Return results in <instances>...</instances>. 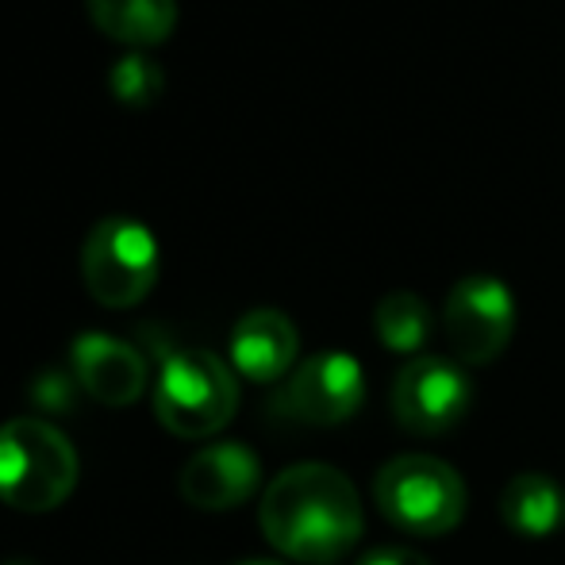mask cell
Listing matches in <instances>:
<instances>
[{
  "label": "cell",
  "instance_id": "obj_1",
  "mask_svg": "<svg viewBox=\"0 0 565 565\" xmlns=\"http://www.w3.org/2000/svg\"><path fill=\"white\" fill-rule=\"evenodd\" d=\"M258 523L269 546L289 562L335 565L362 539L365 515L347 473L323 461H300L262 492Z\"/></svg>",
  "mask_w": 565,
  "mask_h": 565
},
{
  "label": "cell",
  "instance_id": "obj_2",
  "mask_svg": "<svg viewBox=\"0 0 565 565\" xmlns=\"http://www.w3.org/2000/svg\"><path fill=\"white\" fill-rule=\"evenodd\" d=\"M235 370L212 350H166L154 385V416L178 439H212L235 419Z\"/></svg>",
  "mask_w": 565,
  "mask_h": 565
},
{
  "label": "cell",
  "instance_id": "obj_3",
  "mask_svg": "<svg viewBox=\"0 0 565 565\" xmlns=\"http://www.w3.org/2000/svg\"><path fill=\"white\" fill-rule=\"evenodd\" d=\"M77 489V450L46 419H8L0 427V500L15 512H51Z\"/></svg>",
  "mask_w": 565,
  "mask_h": 565
},
{
  "label": "cell",
  "instance_id": "obj_4",
  "mask_svg": "<svg viewBox=\"0 0 565 565\" xmlns=\"http://www.w3.org/2000/svg\"><path fill=\"white\" fill-rule=\"evenodd\" d=\"M373 500L393 527L419 539L447 535L466 515V481L431 454H401L373 477Z\"/></svg>",
  "mask_w": 565,
  "mask_h": 565
},
{
  "label": "cell",
  "instance_id": "obj_5",
  "mask_svg": "<svg viewBox=\"0 0 565 565\" xmlns=\"http://www.w3.org/2000/svg\"><path fill=\"white\" fill-rule=\"evenodd\" d=\"M82 281L105 308H135L158 281V238L131 216H105L82 243Z\"/></svg>",
  "mask_w": 565,
  "mask_h": 565
},
{
  "label": "cell",
  "instance_id": "obj_6",
  "mask_svg": "<svg viewBox=\"0 0 565 565\" xmlns=\"http://www.w3.org/2000/svg\"><path fill=\"white\" fill-rule=\"evenodd\" d=\"M515 297L500 277L473 274L461 277L443 305V335L458 362L489 365L512 342Z\"/></svg>",
  "mask_w": 565,
  "mask_h": 565
},
{
  "label": "cell",
  "instance_id": "obj_7",
  "mask_svg": "<svg viewBox=\"0 0 565 565\" xmlns=\"http://www.w3.org/2000/svg\"><path fill=\"white\" fill-rule=\"evenodd\" d=\"M473 401L466 370L450 358L419 354L393 381V416L404 431L431 439L458 427Z\"/></svg>",
  "mask_w": 565,
  "mask_h": 565
},
{
  "label": "cell",
  "instance_id": "obj_8",
  "mask_svg": "<svg viewBox=\"0 0 565 565\" xmlns=\"http://www.w3.org/2000/svg\"><path fill=\"white\" fill-rule=\"evenodd\" d=\"M365 401V373L358 358L342 350L312 354L289 373V381L277 393V412L292 424L335 427L347 424Z\"/></svg>",
  "mask_w": 565,
  "mask_h": 565
},
{
  "label": "cell",
  "instance_id": "obj_9",
  "mask_svg": "<svg viewBox=\"0 0 565 565\" xmlns=\"http://www.w3.org/2000/svg\"><path fill=\"white\" fill-rule=\"evenodd\" d=\"M70 362H74V377L82 393H89L105 408H127L147 388V358L131 342L105 335V331L77 335Z\"/></svg>",
  "mask_w": 565,
  "mask_h": 565
},
{
  "label": "cell",
  "instance_id": "obj_10",
  "mask_svg": "<svg viewBox=\"0 0 565 565\" xmlns=\"http://www.w3.org/2000/svg\"><path fill=\"white\" fill-rule=\"evenodd\" d=\"M262 481L258 454L243 443H212L185 461L178 477L181 497L204 512H227L254 497Z\"/></svg>",
  "mask_w": 565,
  "mask_h": 565
},
{
  "label": "cell",
  "instance_id": "obj_11",
  "mask_svg": "<svg viewBox=\"0 0 565 565\" xmlns=\"http://www.w3.org/2000/svg\"><path fill=\"white\" fill-rule=\"evenodd\" d=\"M297 323L277 308H254L231 328V365L258 385L285 377L297 362Z\"/></svg>",
  "mask_w": 565,
  "mask_h": 565
},
{
  "label": "cell",
  "instance_id": "obj_12",
  "mask_svg": "<svg viewBox=\"0 0 565 565\" xmlns=\"http://www.w3.org/2000/svg\"><path fill=\"white\" fill-rule=\"evenodd\" d=\"M500 520L523 539H546L565 523V492L546 473H515L500 492Z\"/></svg>",
  "mask_w": 565,
  "mask_h": 565
},
{
  "label": "cell",
  "instance_id": "obj_13",
  "mask_svg": "<svg viewBox=\"0 0 565 565\" xmlns=\"http://www.w3.org/2000/svg\"><path fill=\"white\" fill-rule=\"evenodd\" d=\"M93 23L127 46H154L178 28V0H85Z\"/></svg>",
  "mask_w": 565,
  "mask_h": 565
},
{
  "label": "cell",
  "instance_id": "obj_14",
  "mask_svg": "<svg viewBox=\"0 0 565 565\" xmlns=\"http://www.w3.org/2000/svg\"><path fill=\"white\" fill-rule=\"evenodd\" d=\"M373 331H377V339L385 342L388 350H396V354H416V350H424L427 339H431L435 316L419 292L396 289V292H388V297H381L377 308H373Z\"/></svg>",
  "mask_w": 565,
  "mask_h": 565
},
{
  "label": "cell",
  "instance_id": "obj_15",
  "mask_svg": "<svg viewBox=\"0 0 565 565\" xmlns=\"http://www.w3.org/2000/svg\"><path fill=\"white\" fill-rule=\"evenodd\" d=\"M162 85H166L162 66L142 51L124 54V58H116L113 70H108V89H113V97L127 108H150L162 97Z\"/></svg>",
  "mask_w": 565,
  "mask_h": 565
},
{
  "label": "cell",
  "instance_id": "obj_16",
  "mask_svg": "<svg viewBox=\"0 0 565 565\" xmlns=\"http://www.w3.org/2000/svg\"><path fill=\"white\" fill-rule=\"evenodd\" d=\"M31 404H35L39 412H70L77 401V393H82V385H77L74 373H62V370H43L35 381H31Z\"/></svg>",
  "mask_w": 565,
  "mask_h": 565
},
{
  "label": "cell",
  "instance_id": "obj_17",
  "mask_svg": "<svg viewBox=\"0 0 565 565\" xmlns=\"http://www.w3.org/2000/svg\"><path fill=\"white\" fill-rule=\"evenodd\" d=\"M358 565H431L419 551H408V546H377L370 551Z\"/></svg>",
  "mask_w": 565,
  "mask_h": 565
},
{
  "label": "cell",
  "instance_id": "obj_18",
  "mask_svg": "<svg viewBox=\"0 0 565 565\" xmlns=\"http://www.w3.org/2000/svg\"><path fill=\"white\" fill-rule=\"evenodd\" d=\"M238 565H289V562H277V558H246V562H238Z\"/></svg>",
  "mask_w": 565,
  "mask_h": 565
},
{
  "label": "cell",
  "instance_id": "obj_19",
  "mask_svg": "<svg viewBox=\"0 0 565 565\" xmlns=\"http://www.w3.org/2000/svg\"><path fill=\"white\" fill-rule=\"evenodd\" d=\"M4 565H35V562H28V558H12V562H4Z\"/></svg>",
  "mask_w": 565,
  "mask_h": 565
},
{
  "label": "cell",
  "instance_id": "obj_20",
  "mask_svg": "<svg viewBox=\"0 0 565 565\" xmlns=\"http://www.w3.org/2000/svg\"><path fill=\"white\" fill-rule=\"evenodd\" d=\"M335 565H339V562H335Z\"/></svg>",
  "mask_w": 565,
  "mask_h": 565
}]
</instances>
